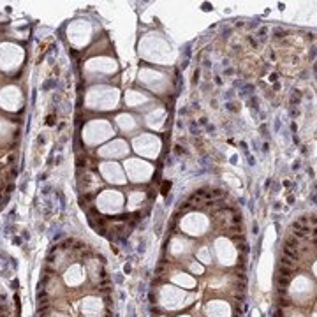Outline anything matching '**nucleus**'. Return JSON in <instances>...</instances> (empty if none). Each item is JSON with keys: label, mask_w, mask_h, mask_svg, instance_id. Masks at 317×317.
<instances>
[{"label": "nucleus", "mask_w": 317, "mask_h": 317, "mask_svg": "<svg viewBox=\"0 0 317 317\" xmlns=\"http://www.w3.org/2000/svg\"><path fill=\"white\" fill-rule=\"evenodd\" d=\"M169 189H171V182H164V183H162V190H161V192H162V194L166 196Z\"/></svg>", "instance_id": "obj_1"}, {"label": "nucleus", "mask_w": 317, "mask_h": 317, "mask_svg": "<svg viewBox=\"0 0 317 317\" xmlns=\"http://www.w3.org/2000/svg\"><path fill=\"white\" fill-rule=\"evenodd\" d=\"M300 99H301V94H300V92H298V90H296V92H294V94H293V102H298V101H300Z\"/></svg>", "instance_id": "obj_2"}, {"label": "nucleus", "mask_w": 317, "mask_h": 317, "mask_svg": "<svg viewBox=\"0 0 317 317\" xmlns=\"http://www.w3.org/2000/svg\"><path fill=\"white\" fill-rule=\"evenodd\" d=\"M266 32H268L266 28H261V30H259V34H257V37H259V39H264V37H266Z\"/></svg>", "instance_id": "obj_3"}, {"label": "nucleus", "mask_w": 317, "mask_h": 317, "mask_svg": "<svg viewBox=\"0 0 317 317\" xmlns=\"http://www.w3.org/2000/svg\"><path fill=\"white\" fill-rule=\"evenodd\" d=\"M275 34H277V37H284L287 32H286V30H280V28H277V30H275Z\"/></svg>", "instance_id": "obj_4"}]
</instances>
